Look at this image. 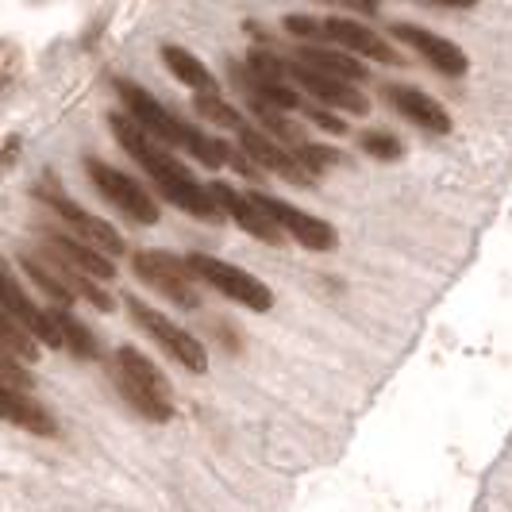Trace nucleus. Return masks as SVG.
<instances>
[{"mask_svg":"<svg viewBox=\"0 0 512 512\" xmlns=\"http://www.w3.org/2000/svg\"><path fill=\"white\" fill-rule=\"evenodd\" d=\"M112 378L120 385L124 401L151 424H166L174 416V385L166 382V374L154 366L143 351L120 347L112 355Z\"/></svg>","mask_w":512,"mask_h":512,"instance_id":"7ed1b4c3","label":"nucleus"},{"mask_svg":"<svg viewBox=\"0 0 512 512\" xmlns=\"http://www.w3.org/2000/svg\"><path fill=\"white\" fill-rule=\"evenodd\" d=\"M385 101L393 104L409 124L432 131V135H451V116L439 101H432L428 93H420L416 85H385Z\"/></svg>","mask_w":512,"mask_h":512,"instance_id":"f3484780","label":"nucleus"},{"mask_svg":"<svg viewBox=\"0 0 512 512\" xmlns=\"http://www.w3.org/2000/svg\"><path fill=\"white\" fill-rule=\"evenodd\" d=\"M124 305H128L131 320H135V328H143V332L151 335L154 343L170 355V359L185 366L189 374H205L208 370V351H205V339H197V335H189L181 324H174L170 316H162L158 308L143 305L139 297H124Z\"/></svg>","mask_w":512,"mask_h":512,"instance_id":"423d86ee","label":"nucleus"},{"mask_svg":"<svg viewBox=\"0 0 512 512\" xmlns=\"http://www.w3.org/2000/svg\"><path fill=\"white\" fill-rule=\"evenodd\" d=\"M43 251L54 255L58 262H66V266H74L77 274H85L89 282H112L116 278V266H112V258H104L101 251H93L89 243H81L74 235H66V231H54L47 228L43 231Z\"/></svg>","mask_w":512,"mask_h":512,"instance_id":"2eb2a0df","label":"nucleus"},{"mask_svg":"<svg viewBox=\"0 0 512 512\" xmlns=\"http://www.w3.org/2000/svg\"><path fill=\"white\" fill-rule=\"evenodd\" d=\"M85 174L93 181V189L101 193L104 201L112 208H120L128 220L135 224H143V228H151L158 224V201H154V193L143 185V181L128 178L124 170H116L112 162H104V158H85Z\"/></svg>","mask_w":512,"mask_h":512,"instance_id":"39448f33","label":"nucleus"},{"mask_svg":"<svg viewBox=\"0 0 512 512\" xmlns=\"http://www.w3.org/2000/svg\"><path fill=\"white\" fill-rule=\"evenodd\" d=\"M185 266H189V274L197 282H205L208 289L224 293L235 305L251 308V312H270L274 308V289L266 282H258L255 274H247L235 262H224V258L205 255V251H193V255H185Z\"/></svg>","mask_w":512,"mask_h":512,"instance_id":"20e7f679","label":"nucleus"},{"mask_svg":"<svg viewBox=\"0 0 512 512\" xmlns=\"http://www.w3.org/2000/svg\"><path fill=\"white\" fill-rule=\"evenodd\" d=\"M20 47L16 43H8V39H0V93H8L12 89V81L20 77Z\"/></svg>","mask_w":512,"mask_h":512,"instance_id":"a878e982","label":"nucleus"},{"mask_svg":"<svg viewBox=\"0 0 512 512\" xmlns=\"http://www.w3.org/2000/svg\"><path fill=\"white\" fill-rule=\"evenodd\" d=\"M235 139H239V151L247 154L258 170H270V174L293 181V185H305V189L316 185V178H312L305 166L297 162V154L285 151L282 143H274L270 135H262L255 124H243V128L235 131Z\"/></svg>","mask_w":512,"mask_h":512,"instance_id":"ddd939ff","label":"nucleus"},{"mask_svg":"<svg viewBox=\"0 0 512 512\" xmlns=\"http://www.w3.org/2000/svg\"><path fill=\"white\" fill-rule=\"evenodd\" d=\"M0 312L12 320V324H20L35 343H43V347H62V339L54 332L51 316H47V308H39L31 297L24 293V285L20 278L12 274V266H8V258L0 255Z\"/></svg>","mask_w":512,"mask_h":512,"instance_id":"9d476101","label":"nucleus"},{"mask_svg":"<svg viewBox=\"0 0 512 512\" xmlns=\"http://www.w3.org/2000/svg\"><path fill=\"white\" fill-rule=\"evenodd\" d=\"M251 201L262 208V216H266L274 228L282 231V235H293L305 251H335V247H339V231H335L328 220L312 216L305 208L289 205V201L274 197V193H262V189H251Z\"/></svg>","mask_w":512,"mask_h":512,"instance_id":"1a4fd4ad","label":"nucleus"},{"mask_svg":"<svg viewBox=\"0 0 512 512\" xmlns=\"http://www.w3.org/2000/svg\"><path fill=\"white\" fill-rule=\"evenodd\" d=\"M47 316H51V324H54V332H58V339H62V347H70L77 359H85V362L101 359V343H97V335L89 332L70 308L51 305L47 308Z\"/></svg>","mask_w":512,"mask_h":512,"instance_id":"412c9836","label":"nucleus"},{"mask_svg":"<svg viewBox=\"0 0 512 512\" xmlns=\"http://www.w3.org/2000/svg\"><path fill=\"white\" fill-rule=\"evenodd\" d=\"M35 197H39V201L51 208L66 228H70L74 239L89 243V247H93V251H101L104 258H116V255H124V251H128L120 231L112 228L108 220H101V216H93L89 208H81L77 201H70L62 189H54V185L51 189H47V185H39V189H35Z\"/></svg>","mask_w":512,"mask_h":512,"instance_id":"6e6552de","label":"nucleus"},{"mask_svg":"<svg viewBox=\"0 0 512 512\" xmlns=\"http://www.w3.org/2000/svg\"><path fill=\"white\" fill-rule=\"evenodd\" d=\"M193 108H197V116H205V124H216V128L239 131L247 124L243 112H239L235 104L224 101V93H220V97H193Z\"/></svg>","mask_w":512,"mask_h":512,"instance_id":"4be33fe9","label":"nucleus"},{"mask_svg":"<svg viewBox=\"0 0 512 512\" xmlns=\"http://www.w3.org/2000/svg\"><path fill=\"white\" fill-rule=\"evenodd\" d=\"M112 89L120 93V101H124V108H128L124 116H131V120L147 131L151 139H158L162 147L193 154V158H197L205 170H220V166H228L231 143L216 139V135H205V131H197L193 124L178 120V116H174L166 104L154 101L151 93H147L143 85H135V81L116 77V81H112Z\"/></svg>","mask_w":512,"mask_h":512,"instance_id":"f03ea898","label":"nucleus"},{"mask_svg":"<svg viewBox=\"0 0 512 512\" xmlns=\"http://www.w3.org/2000/svg\"><path fill=\"white\" fill-rule=\"evenodd\" d=\"M108 128L120 139V147L143 166V174L154 181V189H158L170 205L181 208V212H189L193 220L224 224V216H220V208L212 201L208 185H201V178H197L170 147H162L158 139H151V135L139 128L131 116H124V112H116V116L108 120Z\"/></svg>","mask_w":512,"mask_h":512,"instance_id":"f257e3e1","label":"nucleus"},{"mask_svg":"<svg viewBox=\"0 0 512 512\" xmlns=\"http://www.w3.org/2000/svg\"><path fill=\"white\" fill-rule=\"evenodd\" d=\"M0 420H8V424H20L24 432H35V436H54L58 432V424H54V416L39 401H31L27 393L20 389H12V385L0 382Z\"/></svg>","mask_w":512,"mask_h":512,"instance_id":"a211bd4d","label":"nucleus"},{"mask_svg":"<svg viewBox=\"0 0 512 512\" xmlns=\"http://www.w3.org/2000/svg\"><path fill=\"white\" fill-rule=\"evenodd\" d=\"M289 77L312 93L320 104H328V108H339V112H351V116H366L370 112V97L359 93L355 85H347V81H335V77H324L316 74V70H308L301 62H289Z\"/></svg>","mask_w":512,"mask_h":512,"instance_id":"dca6fc26","label":"nucleus"},{"mask_svg":"<svg viewBox=\"0 0 512 512\" xmlns=\"http://www.w3.org/2000/svg\"><path fill=\"white\" fill-rule=\"evenodd\" d=\"M208 193H212V201H216L224 220H235V228H243L247 235H255V239L270 243V247H282L285 235L262 216V208L251 201V193H243V189H235L231 181H220V178L208 181Z\"/></svg>","mask_w":512,"mask_h":512,"instance_id":"4468645a","label":"nucleus"},{"mask_svg":"<svg viewBox=\"0 0 512 512\" xmlns=\"http://www.w3.org/2000/svg\"><path fill=\"white\" fill-rule=\"evenodd\" d=\"M0 347H4V351H12L16 359H24V362L39 359V343H35L20 324H12L4 312H0Z\"/></svg>","mask_w":512,"mask_h":512,"instance_id":"5701e85b","label":"nucleus"},{"mask_svg":"<svg viewBox=\"0 0 512 512\" xmlns=\"http://www.w3.org/2000/svg\"><path fill=\"white\" fill-rule=\"evenodd\" d=\"M320 43L324 47H339L351 58H370V62H385V66H401V54L385 43L374 27L347 20V16H324L320 20Z\"/></svg>","mask_w":512,"mask_h":512,"instance_id":"9b49d317","label":"nucleus"},{"mask_svg":"<svg viewBox=\"0 0 512 512\" xmlns=\"http://www.w3.org/2000/svg\"><path fill=\"white\" fill-rule=\"evenodd\" d=\"M293 154H297V162L305 166L312 178L324 174V170H332V166H339V151H335V147H320V143H305V147H297Z\"/></svg>","mask_w":512,"mask_h":512,"instance_id":"393cba45","label":"nucleus"},{"mask_svg":"<svg viewBox=\"0 0 512 512\" xmlns=\"http://www.w3.org/2000/svg\"><path fill=\"white\" fill-rule=\"evenodd\" d=\"M162 62H166V70L178 77L181 85H189L197 97H220V81H216V74H212L193 51H185V47H178V43H162Z\"/></svg>","mask_w":512,"mask_h":512,"instance_id":"6ab92c4d","label":"nucleus"},{"mask_svg":"<svg viewBox=\"0 0 512 512\" xmlns=\"http://www.w3.org/2000/svg\"><path fill=\"white\" fill-rule=\"evenodd\" d=\"M293 62H301V66H308V70H316V74L324 77H335V81H347V85H362L370 77L366 62H359V58H351V54L343 51H332V47H305Z\"/></svg>","mask_w":512,"mask_h":512,"instance_id":"aec40b11","label":"nucleus"},{"mask_svg":"<svg viewBox=\"0 0 512 512\" xmlns=\"http://www.w3.org/2000/svg\"><path fill=\"white\" fill-rule=\"evenodd\" d=\"M389 35L397 39V43H405V47H412V51L420 54L436 74L443 77H462L466 70H470V58H466V51H462L459 43H451V39H443V35H436V31H428V27L420 24H389Z\"/></svg>","mask_w":512,"mask_h":512,"instance_id":"f8f14e48","label":"nucleus"},{"mask_svg":"<svg viewBox=\"0 0 512 512\" xmlns=\"http://www.w3.org/2000/svg\"><path fill=\"white\" fill-rule=\"evenodd\" d=\"M0 382L12 385V389H27V385H31V374H27L24 366H20V359H16L12 351H4V347H0Z\"/></svg>","mask_w":512,"mask_h":512,"instance_id":"bb28decb","label":"nucleus"},{"mask_svg":"<svg viewBox=\"0 0 512 512\" xmlns=\"http://www.w3.org/2000/svg\"><path fill=\"white\" fill-rule=\"evenodd\" d=\"M308 116H312V124H316V128L332 131V135H347V124H343L335 112H328V108H312Z\"/></svg>","mask_w":512,"mask_h":512,"instance_id":"cd10ccee","label":"nucleus"},{"mask_svg":"<svg viewBox=\"0 0 512 512\" xmlns=\"http://www.w3.org/2000/svg\"><path fill=\"white\" fill-rule=\"evenodd\" d=\"M131 270L143 278V285H151L154 293H162L178 308H201V289H197L201 282L189 274L185 258L170 255V251H135Z\"/></svg>","mask_w":512,"mask_h":512,"instance_id":"0eeeda50","label":"nucleus"},{"mask_svg":"<svg viewBox=\"0 0 512 512\" xmlns=\"http://www.w3.org/2000/svg\"><path fill=\"white\" fill-rule=\"evenodd\" d=\"M359 147H362V154H370V158H378V162H397V158L405 154L401 139L389 135V131H362Z\"/></svg>","mask_w":512,"mask_h":512,"instance_id":"b1692460","label":"nucleus"}]
</instances>
